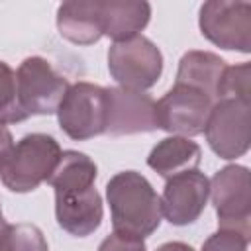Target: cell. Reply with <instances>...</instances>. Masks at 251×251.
Listing matches in <instances>:
<instances>
[{"instance_id": "obj_1", "label": "cell", "mask_w": 251, "mask_h": 251, "mask_svg": "<svg viewBox=\"0 0 251 251\" xmlns=\"http://www.w3.org/2000/svg\"><path fill=\"white\" fill-rule=\"evenodd\" d=\"M98 176L96 163L80 151H63L57 167L49 176L55 190L57 224L75 237L94 233L104 216L102 198L94 188Z\"/></svg>"}, {"instance_id": "obj_2", "label": "cell", "mask_w": 251, "mask_h": 251, "mask_svg": "<svg viewBox=\"0 0 251 251\" xmlns=\"http://www.w3.org/2000/svg\"><path fill=\"white\" fill-rule=\"evenodd\" d=\"M106 198L116 233L143 239L161 226V198L141 173L122 171L114 175L106 184Z\"/></svg>"}, {"instance_id": "obj_3", "label": "cell", "mask_w": 251, "mask_h": 251, "mask_svg": "<svg viewBox=\"0 0 251 251\" xmlns=\"http://www.w3.org/2000/svg\"><path fill=\"white\" fill-rule=\"evenodd\" d=\"M61 147L47 133H27L16 145L0 167V180L12 192H31L49 180L61 159Z\"/></svg>"}, {"instance_id": "obj_4", "label": "cell", "mask_w": 251, "mask_h": 251, "mask_svg": "<svg viewBox=\"0 0 251 251\" xmlns=\"http://www.w3.org/2000/svg\"><path fill=\"white\" fill-rule=\"evenodd\" d=\"M55 114L61 129L75 141L102 135L108 124V90L92 82H75Z\"/></svg>"}, {"instance_id": "obj_5", "label": "cell", "mask_w": 251, "mask_h": 251, "mask_svg": "<svg viewBox=\"0 0 251 251\" xmlns=\"http://www.w3.org/2000/svg\"><path fill=\"white\" fill-rule=\"evenodd\" d=\"M108 71L120 88L143 92L161 78L163 55L151 39L135 35L112 43L108 49Z\"/></svg>"}, {"instance_id": "obj_6", "label": "cell", "mask_w": 251, "mask_h": 251, "mask_svg": "<svg viewBox=\"0 0 251 251\" xmlns=\"http://www.w3.org/2000/svg\"><path fill=\"white\" fill-rule=\"evenodd\" d=\"M202 35L227 51L251 53V2L210 0L200 6Z\"/></svg>"}, {"instance_id": "obj_7", "label": "cell", "mask_w": 251, "mask_h": 251, "mask_svg": "<svg viewBox=\"0 0 251 251\" xmlns=\"http://www.w3.org/2000/svg\"><path fill=\"white\" fill-rule=\"evenodd\" d=\"M16 86L18 102L29 118L55 114L71 84L51 67L47 59L27 57L16 73Z\"/></svg>"}, {"instance_id": "obj_8", "label": "cell", "mask_w": 251, "mask_h": 251, "mask_svg": "<svg viewBox=\"0 0 251 251\" xmlns=\"http://www.w3.org/2000/svg\"><path fill=\"white\" fill-rule=\"evenodd\" d=\"M206 141L220 159L243 157L249 149V102L237 98L218 100L208 116Z\"/></svg>"}, {"instance_id": "obj_9", "label": "cell", "mask_w": 251, "mask_h": 251, "mask_svg": "<svg viewBox=\"0 0 251 251\" xmlns=\"http://www.w3.org/2000/svg\"><path fill=\"white\" fill-rule=\"evenodd\" d=\"M155 106L161 129L180 137H194L204 133L214 100L196 88L175 84Z\"/></svg>"}, {"instance_id": "obj_10", "label": "cell", "mask_w": 251, "mask_h": 251, "mask_svg": "<svg viewBox=\"0 0 251 251\" xmlns=\"http://www.w3.org/2000/svg\"><path fill=\"white\" fill-rule=\"evenodd\" d=\"M210 196L218 214L220 227L249 231L251 218V178L243 165H227L210 180Z\"/></svg>"}, {"instance_id": "obj_11", "label": "cell", "mask_w": 251, "mask_h": 251, "mask_svg": "<svg viewBox=\"0 0 251 251\" xmlns=\"http://www.w3.org/2000/svg\"><path fill=\"white\" fill-rule=\"evenodd\" d=\"M210 180L204 173L190 171L167 178L161 196V212L173 226H188L200 218L208 204Z\"/></svg>"}, {"instance_id": "obj_12", "label": "cell", "mask_w": 251, "mask_h": 251, "mask_svg": "<svg viewBox=\"0 0 251 251\" xmlns=\"http://www.w3.org/2000/svg\"><path fill=\"white\" fill-rule=\"evenodd\" d=\"M108 90V124L106 131L112 135H131L155 131L157 106L155 100L145 92L126 90L120 86Z\"/></svg>"}, {"instance_id": "obj_13", "label": "cell", "mask_w": 251, "mask_h": 251, "mask_svg": "<svg viewBox=\"0 0 251 251\" xmlns=\"http://www.w3.org/2000/svg\"><path fill=\"white\" fill-rule=\"evenodd\" d=\"M59 33L76 45H92L104 35L100 2H65L57 10Z\"/></svg>"}, {"instance_id": "obj_14", "label": "cell", "mask_w": 251, "mask_h": 251, "mask_svg": "<svg viewBox=\"0 0 251 251\" xmlns=\"http://www.w3.org/2000/svg\"><path fill=\"white\" fill-rule=\"evenodd\" d=\"M202 161V149L196 141L180 135L161 139L149 153L147 165L163 178L196 171Z\"/></svg>"}, {"instance_id": "obj_15", "label": "cell", "mask_w": 251, "mask_h": 251, "mask_svg": "<svg viewBox=\"0 0 251 251\" xmlns=\"http://www.w3.org/2000/svg\"><path fill=\"white\" fill-rule=\"evenodd\" d=\"M227 65L222 57L210 51H188L182 55L176 71V82L182 86L196 88L210 96L212 100H218L220 82L224 78Z\"/></svg>"}, {"instance_id": "obj_16", "label": "cell", "mask_w": 251, "mask_h": 251, "mask_svg": "<svg viewBox=\"0 0 251 251\" xmlns=\"http://www.w3.org/2000/svg\"><path fill=\"white\" fill-rule=\"evenodd\" d=\"M104 35L118 41L131 39L145 29L151 18V6L147 2H131V0H106L100 2Z\"/></svg>"}, {"instance_id": "obj_17", "label": "cell", "mask_w": 251, "mask_h": 251, "mask_svg": "<svg viewBox=\"0 0 251 251\" xmlns=\"http://www.w3.org/2000/svg\"><path fill=\"white\" fill-rule=\"evenodd\" d=\"M0 251H49V245L37 226L6 224L0 233Z\"/></svg>"}, {"instance_id": "obj_18", "label": "cell", "mask_w": 251, "mask_h": 251, "mask_svg": "<svg viewBox=\"0 0 251 251\" xmlns=\"http://www.w3.org/2000/svg\"><path fill=\"white\" fill-rule=\"evenodd\" d=\"M27 116L18 102V86H16V73L10 69L8 63L0 61V122L16 124L24 122Z\"/></svg>"}, {"instance_id": "obj_19", "label": "cell", "mask_w": 251, "mask_h": 251, "mask_svg": "<svg viewBox=\"0 0 251 251\" xmlns=\"http://www.w3.org/2000/svg\"><path fill=\"white\" fill-rule=\"evenodd\" d=\"M249 78H251V65L241 63L235 67H227L224 78L220 82L218 100L222 98H237L249 102Z\"/></svg>"}, {"instance_id": "obj_20", "label": "cell", "mask_w": 251, "mask_h": 251, "mask_svg": "<svg viewBox=\"0 0 251 251\" xmlns=\"http://www.w3.org/2000/svg\"><path fill=\"white\" fill-rule=\"evenodd\" d=\"M249 231L237 227H220L204 243L202 251H247Z\"/></svg>"}, {"instance_id": "obj_21", "label": "cell", "mask_w": 251, "mask_h": 251, "mask_svg": "<svg viewBox=\"0 0 251 251\" xmlns=\"http://www.w3.org/2000/svg\"><path fill=\"white\" fill-rule=\"evenodd\" d=\"M98 251H147V247H145L143 239H139V237H131V235L114 231L100 243Z\"/></svg>"}, {"instance_id": "obj_22", "label": "cell", "mask_w": 251, "mask_h": 251, "mask_svg": "<svg viewBox=\"0 0 251 251\" xmlns=\"http://www.w3.org/2000/svg\"><path fill=\"white\" fill-rule=\"evenodd\" d=\"M14 137L8 129V126L4 122H0V167L6 163V159L10 157V153L14 151Z\"/></svg>"}, {"instance_id": "obj_23", "label": "cell", "mask_w": 251, "mask_h": 251, "mask_svg": "<svg viewBox=\"0 0 251 251\" xmlns=\"http://www.w3.org/2000/svg\"><path fill=\"white\" fill-rule=\"evenodd\" d=\"M155 251H194V249L188 243H182V241H169V243L159 245Z\"/></svg>"}, {"instance_id": "obj_24", "label": "cell", "mask_w": 251, "mask_h": 251, "mask_svg": "<svg viewBox=\"0 0 251 251\" xmlns=\"http://www.w3.org/2000/svg\"><path fill=\"white\" fill-rule=\"evenodd\" d=\"M4 226H6V222L2 220V222H0V233H2V229H4Z\"/></svg>"}, {"instance_id": "obj_25", "label": "cell", "mask_w": 251, "mask_h": 251, "mask_svg": "<svg viewBox=\"0 0 251 251\" xmlns=\"http://www.w3.org/2000/svg\"><path fill=\"white\" fill-rule=\"evenodd\" d=\"M2 220H4V218H2V208H0V222H2Z\"/></svg>"}]
</instances>
